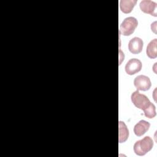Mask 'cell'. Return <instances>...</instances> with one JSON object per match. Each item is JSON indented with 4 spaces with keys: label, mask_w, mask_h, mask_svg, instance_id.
<instances>
[{
    "label": "cell",
    "mask_w": 157,
    "mask_h": 157,
    "mask_svg": "<svg viewBox=\"0 0 157 157\" xmlns=\"http://www.w3.org/2000/svg\"><path fill=\"white\" fill-rule=\"evenodd\" d=\"M131 99L132 104L137 108L144 111V115L147 118H153L156 116L155 105L150 102L146 95L139 93L137 90L132 93Z\"/></svg>",
    "instance_id": "1"
},
{
    "label": "cell",
    "mask_w": 157,
    "mask_h": 157,
    "mask_svg": "<svg viewBox=\"0 0 157 157\" xmlns=\"http://www.w3.org/2000/svg\"><path fill=\"white\" fill-rule=\"evenodd\" d=\"M153 147V140L150 136H145L137 140L133 146L134 153L138 156H144L150 151Z\"/></svg>",
    "instance_id": "2"
},
{
    "label": "cell",
    "mask_w": 157,
    "mask_h": 157,
    "mask_svg": "<svg viewBox=\"0 0 157 157\" xmlns=\"http://www.w3.org/2000/svg\"><path fill=\"white\" fill-rule=\"evenodd\" d=\"M137 20L133 17H129L124 19L120 26L119 32L123 36H128L131 35L137 27Z\"/></svg>",
    "instance_id": "3"
},
{
    "label": "cell",
    "mask_w": 157,
    "mask_h": 157,
    "mask_svg": "<svg viewBox=\"0 0 157 157\" xmlns=\"http://www.w3.org/2000/svg\"><path fill=\"white\" fill-rule=\"evenodd\" d=\"M134 85L137 91H145L150 88L151 83L148 77L144 75H140L134 78Z\"/></svg>",
    "instance_id": "4"
},
{
    "label": "cell",
    "mask_w": 157,
    "mask_h": 157,
    "mask_svg": "<svg viewBox=\"0 0 157 157\" xmlns=\"http://www.w3.org/2000/svg\"><path fill=\"white\" fill-rule=\"evenodd\" d=\"M140 10L145 13L157 17V4L150 0H143L139 4Z\"/></svg>",
    "instance_id": "5"
},
{
    "label": "cell",
    "mask_w": 157,
    "mask_h": 157,
    "mask_svg": "<svg viewBox=\"0 0 157 157\" xmlns=\"http://www.w3.org/2000/svg\"><path fill=\"white\" fill-rule=\"evenodd\" d=\"M142 67L141 61L137 58L130 59L126 64L125 71L128 75H134L140 71Z\"/></svg>",
    "instance_id": "6"
},
{
    "label": "cell",
    "mask_w": 157,
    "mask_h": 157,
    "mask_svg": "<svg viewBox=\"0 0 157 157\" xmlns=\"http://www.w3.org/2000/svg\"><path fill=\"white\" fill-rule=\"evenodd\" d=\"M144 42L143 40L137 37H134L131 39L128 43L129 51L132 54L140 53L143 48Z\"/></svg>",
    "instance_id": "7"
},
{
    "label": "cell",
    "mask_w": 157,
    "mask_h": 157,
    "mask_svg": "<svg viewBox=\"0 0 157 157\" xmlns=\"http://www.w3.org/2000/svg\"><path fill=\"white\" fill-rule=\"evenodd\" d=\"M150 126L149 122L142 120L139 121L134 127V132L136 136L140 137L143 136L148 129Z\"/></svg>",
    "instance_id": "8"
},
{
    "label": "cell",
    "mask_w": 157,
    "mask_h": 157,
    "mask_svg": "<svg viewBox=\"0 0 157 157\" xmlns=\"http://www.w3.org/2000/svg\"><path fill=\"white\" fill-rule=\"evenodd\" d=\"M129 137V130L126 124L121 121L118 123V142L120 144L124 143Z\"/></svg>",
    "instance_id": "9"
},
{
    "label": "cell",
    "mask_w": 157,
    "mask_h": 157,
    "mask_svg": "<svg viewBox=\"0 0 157 157\" xmlns=\"http://www.w3.org/2000/svg\"><path fill=\"white\" fill-rule=\"evenodd\" d=\"M136 3V0H121L120 1V10L124 13H129L133 10Z\"/></svg>",
    "instance_id": "10"
},
{
    "label": "cell",
    "mask_w": 157,
    "mask_h": 157,
    "mask_svg": "<svg viewBox=\"0 0 157 157\" xmlns=\"http://www.w3.org/2000/svg\"><path fill=\"white\" fill-rule=\"evenodd\" d=\"M157 39L151 40L148 44L146 49V53L148 58L151 59H155L157 57Z\"/></svg>",
    "instance_id": "11"
}]
</instances>
